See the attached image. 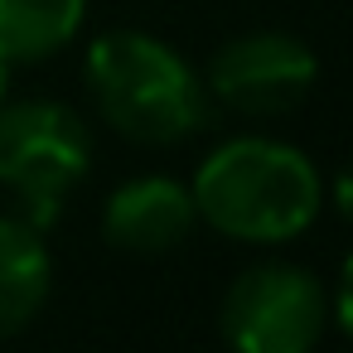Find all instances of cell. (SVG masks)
Wrapping results in <instances>:
<instances>
[{
  "mask_svg": "<svg viewBox=\"0 0 353 353\" xmlns=\"http://www.w3.org/2000/svg\"><path fill=\"white\" fill-rule=\"evenodd\" d=\"M199 223L232 242H290L324 208L319 165L276 136H237L223 141L189 184Z\"/></svg>",
  "mask_w": 353,
  "mask_h": 353,
  "instance_id": "obj_1",
  "label": "cell"
},
{
  "mask_svg": "<svg viewBox=\"0 0 353 353\" xmlns=\"http://www.w3.org/2000/svg\"><path fill=\"white\" fill-rule=\"evenodd\" d=\"M88 92L102 121L136 145L189 141L213 102L194 63L145 30H112L88 49Z\"/></svg>",
  "mask_w": 353,
  "mask_h": 353,
  "instance_id": "obj_2",
  "label": "cell"
},
{
  "mask_svg": "<svg viewBox=\"0 0 353 353\" xmlns=\"http://www.w3.org/2000/svg\"><path fill=\"white\" fill-rule=\"evenodd\" d=\"M92 165V131L68 102H0V189L20 199L34 228H49Z\"/></svg>",
  "mask_w": 353,
  "mask_h": 353,
  "instance_id": "obj_3",
  "label": "cell"
},
{
  "mask_svg": "<svg viewBox=\"0 0 353 353\" xmlns=\"http://www.w3.org/2000/svg\"><path fill=\"white\" fill-rule=\"evenodd\" d=\"M334 319L329 290L314 271L290 261H261L242 271L218 310V329L237 353H305Z\"/></svg>",
  "mask_w": 353,
  "mask_h": 353,
  "instance_id": "obj_4",
  "label": "cell"
},
{
  "mask_svg": "<svg viewBox=\"0 0 353 353\" xmlns=\"http://www.w3.org/2000/svg\"><path fill=\"white\" fill-rule=\"evenodd\" d=\"M314 78H319V63L305 49V39L285 30H252L228 39L213 54L203 88L237 117H281L310 97Z\"/></svg>",
  "mask_w": 353,
  "mask_h": 353,
  "instance_id": "obj_5",
  "label": "cell"
},
{
  "mask_svg": "<svg viewBox=\"0 0 353 353\" xmlns=\"http://www.w3.org/2000/svg\"><path fill=\"white\" fill-rule=\"evenodd\" d=\"M194 223H199L194 194H189V184H179L170 174H136L121 189H112V199L102 208V237L136 256L174 252L194 232Z\"/></svg>",
  "mask_w": 353,
  "mask_h": 353,
  "instance_id": "obj_6",
  "label": "cell"
},
{
  "mask_svg": "<svg viewBox=\"0 0 353 353\" xmlns=\"http://www.w3.org/2000/svg\"><path fill=\"white\" fill-rule=\"evenodd\" d=\"M49 290H54V256L44 228H34L25 213L0 218V339L34 324Z\"/></svg>",
  "mask_w": 353,
  "mask_h": 353,
  "instance_id": "obj_7",
  "label": "cell"
},
{
  "mask_svg": "<svg viewBox=\"0 0 353 353\" xmlns=\"http://www.w3.org/2000/svg\"><path fill=\"white\" fill-rule=\"evenodd\" d=\"M88 0H0V59L39 63L73 44L83 30Z\"/></svg>",
  "mask_w": 353,
  "mask_h": 353,
  "instance_id": "obj_8",
  "label": "cell"
},
{
  "mask_svg": "<svg viewBox=\"0 0 353 353\" xmlns=\"http://www.w3.org/2000/svg\"><path fill=\"white\" fill-rule=\"evenodd\" d=\"M6 92H10V63L0 59V102H6Z\"/></svg>",
  "mask_w": 353,
  "mask_h": 353,
  "instance_id": "obj_9",
  "label": "cell"
}]
</instances>
